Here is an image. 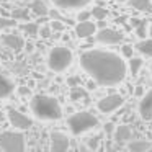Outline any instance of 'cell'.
<instances>
[{
    "instance_id": "obj_1",
    "label": "cell",
    "mask_w": 152,
    "mask_h": 152,
    "mask_svg": "<svg viewBox=\"0 0 152 152\" xmlns=\"http://www.w3.org/2000/svg\"><path fill=\"white\" fill-rule=\"evenodd\" d=\"M80 66L98 85H118L126 77L124 61L110 51H87L80 56Z\"/></svg>"
},
{
    "instance_id": "obj_2",
    "label": "cell",
    "mask_w": 152,
    "mask_h": 152,
    "mask_svg": "<svg viewBox=\"0 0 152 152\" xmlns=\"http://www.w3.org/2000/svg\"><path fill=\"white\" fill-rule=\"evenodd\" d=\"M31 111L38 119L51 121V119H59L62 116V108L57 103L54 96L49 95H36L31 100Z\"/></svg>"
},
{
    "instance_id": "obj_3",
    "label": "cell",
    "mask_w": 152,
    "mask_h": 152,
    "mask_svg": "<svg viewBox=\"0 0 152 152\" xmlns=\"http://www.w3.org/2000/svg\"><path fill=\"white\" fill-rule=\"evenodd\" d=\"M72 64V53L66 46H54L48 56V66L54 72H62Z\"/></svg>"
},
{
    "instance_id": "obj_4",
    "label": "cell",
    "mask_w": 152,
    "mask_h": 152,
    "mask_svg": "<svg viewBox=\"0 0 152 152\" xmlns=\"http://www.w3.org/2000/svg\"><path fill=\"white\" fill-rule=\"evenodd\" d=\"M67 126H69L72 134H82V132L90 131L95 126H98V119L90 111H80L70 116L69 121H67Z\"/></svg>"
},
{
    "instance_id": "obj_5",
    "label": "cell",
    "mask_w": 152,
    "mask_h": 152,
    "mask_svg": "<svg viewBox=\"0 0 152 152\" xmlns=\"http://www.w3.org/2000/svg\"><path fill=\"white\" fill-rule=\"evenodd\" d=\"M0 149L8 152H21L25 149V137L23 134L15 131L0 132Z\"/></svg>"
},
{
    "instance_id": "obj_6",
    "label": "cell",
    "mask_w": 152,
    "mask_h": 152,
    "mask_svg": "<svg viewBox=\"0 0 152 152\" xmlns=\"http://www.w3.org/2000/svg\"><path fill=\"white\" fill-rule=\"evenodd\" d=\"M123 103H124L123 96L118 95V93H113V95H108V96H105V98L100 100L98 102V110L102 113H113L118 108H121Z\"/></svg>"
},
{
    "instance_id": "obj_7",
    "label": "cell",
    "mask_w": 152,
    "mask_h": 152,
    "mask_svg": "<svg viewBox=\"0 0 152 152\" xmlns=\"http://www.w3.org/2000/svg\"><path fill=\"white\" fill-rule=\"evenodd\" d=\"M96 41L102 44H118L123 41V33L113 28H102L96 34Z\"/></svg>"
},
{
    "instance_id": "obj_8",
    "label": "cell",
    "mask_w": 152,
    "mask_h": 152,
    "mask_svg": "<svg viewBox=\"0 0 152 152\" xmlns=\"http://www.w3.org/2000/svg\"><path fill=\"white\" fill-rule=\"evenodd\" d=\"M8 119H10V124L17 129H30L33 126V121L26 115H23V113H20L18 110H13V108L8 110Z\"/></svg>"
},
{
    "instance_id": "obj_9",
    "label": "cell",
    "mask_w": 152,
    "mask_h": 152,
    "mask_svg": "<svg viewBox=\"0 0 152 152\" xmlns=\"http://www.w3.org/2000/svg\"><path fill=\"white\" fill-rule=\"evenodd\" d=\"M70 144H69V137L64 132L54 131L51 132V151L53 152H66L69 151Z\"/></svg>"
},
{
    "instance_id": "obj_10",
    "label": "cell",
    "mask_w": 152,
    "mask_h": 152,
    "mask_svg": "<svg viewBox=\"0 0 152 152\" xmlns=\"http://www.w3.org/2000/svg\"><path fill=\"white\" fill-rule=\"evenodd\" d=\"M139 115H141V118L145 119V121H151L152 119V90H149V92L141 98V103H139Z\"/></svg>"
},
{
    "instance_id": "obj_11",
    "label": "cell",
    "mask_w": 152,
    "mask_h": 152,
    "mask_svg": "<svg viewBox=\"0 0 152 152\" xmlns=\"http://www.w3.org/2000/svg\"><path fill=\"white\" fill-rule=\"evenodd\" d=\"M2 43L7 48H10L12 51H21L25 48V39L20 34H15V33L4 34V36H2Z\"/></svg>"
},
{
    "instance_id": "obj_12",
    "label": "cell",
    "mask_w": 152,
    "mask_h": 152,
    "mask_svg": "<svg viewBox=\"0 0 152 152\" xmlns=\"http://www.w3.org/2000/svg\"><path fill=\"white\" fill-rule=\"evenodd\" d=\"M95 31H96V25L92 23L90 20L79 21V25L75 26V33L79 38H90L95 34Z\"/></svg>"
},
{
    "instance_id": "obj_13",
    "label": "cell",
    "mask_w": 152,
    "mask_h": 152,
    "mask_svg": "<svg viewBox=\"0 0 152 152\" xmlns=\"http://www.w3.org/2000/svg\"><path fill=\"white\" fill-rule=\"evenodd\" d=\"M132 132H131V128H129L128 124H121L116 128L115 131V141L118 142V144H123V142H128L129 139H131Z\"/></svg>"
},
{
    "instance_id": "obj_14",
    "label": "cell",
    "mask_w": 152,
    "mask_h": 152,
    "mask_svg": "<svg viewBox=\"0 0 152 152\" xmlns=\"http://www.w3.org/2000/svg\"><path fill=\"white\" fill-rule=\"evenodd\" d=\"M56 7L61 8H80L85 7L87 4H90L92 0H53Z\"/></svg>"
},
{
    "instance_id": "obj_15",
    "label": "cell",
    "mask_w": 152,
    "mask_h": 152,
    "mask_svg": "<svg viewBox=\"0 0 152 152\" xmlns=\"http://www.w3.org/2000/svg\"><path fill=\"white\" fill-rule=\"evenodd\" d=\"M13 90H15L13 82H12L10 79H7V77L0 75V98H7V96H10L12 93H13Z\"/></svg>"
},
{
    "instance_id": "obj_16",
    "label": "cell",
    "mask_w": 152,
    "mask_h": 152,
    "mask_svg": "<svg viewBox=\"0 0 152 152\" xmlns=\"http://www.w3.org/2000/svg\"><path fill=\"white\" fill-rule=\"evenodd\" d=\"M128 149L131 152H145V151H151L152 149V144L147 141H131L128 144Z\"/></svg>"
},
{
    "instance_id": "obj_17",
    "label": "cell",
    "mask_w": 152,
    "mask_h": 152,
    "mask_svg": "<svg viewBox=\"0 0 152 152\" xmlns=\"http://www.w3.org/2000/svg\"><path fill=\"white\" fill-rule=\"evenodd\" d=\"M30 8L34 15H38V17H44V15L49 13V10H48L46 4H44L43 0H33L30 4Z\"/></svg>"
},
{
    "instance_id": "obj_18",
    "label": "cell",
    "mask_w": 152,
    "mask_h": 152,
    "mask_svg": "<svg viewBox=\"0 0 152 152\" xmlns=\"http://www.w3.org/2000/svg\"><path fill=\"white\" fill-rule=\"evenodd\" d=\"M136 49H137L141 54H144V56L152 57V38H151V39L139 41V43L136 44Z\"/></svg>"
},
{
    "instance_id": "obj_19",
    "label": "cell",
    "mask_w": 152,
    "mask_h": 152,
    "mask_svg": "<svg viewBox=\"0 0 152 152\" xmlns=\"http://www.w3.org/2000/svg\"><path fill=\"white\" fill-rule=\"evenodd\" d=\"M129 5L139 12H151L152 10L151 0H129Z\"/></svg>"
},
{
    "instance_id": "obj_20",
    "label": "cell",
    "mask_w": 152,
    "mask_h": 152,
    "mask_svg": "<svg viewBox=\"0 0 152 152\" xmlns=\"http://www.w3.org/2000/svg\"><path fill=\"white\" fill-rule=\"evenodd\" d=\"M21 31L33 38V36H36V34H39V26H38V23H34V21H28V23L21 25Z\"/></svg>"
},
{
    "instance_id": "obj_21",
    "label": "cell",
    "mask_w": 152,
    "mask_h": 152,
    "mask_svg": "<svg viewBox=\"0 0 152 152\" xmlns=\"http://www.w3.org/2000/svg\"><path fill=\"white\" fill-rule=\"evenodd\" d=\"M70 98L72 100H80V102H88V95H87V92L82 88V87H72V93H70Z\"/></svg>"
},
{
    "instance_id": "obj_22",
    "label": "cell",
    "mask_w": 152,
    "mask_h": 152,
    "mask_svg": "<svg viewBox=\"0 0 152 152\" xmlns=\"http://www.w3.org/2000/svg\"><path fill=\"white\" fill-rule=\"evenodd\" d=\"M12 17L15 20H23V21H30V12L28 8H15L12 12Z\"/></svg>"
},
{
    "instance_id": "obj_23",
    "label": "cell",
    "mask_w": 152,
    "mask_h": 152,
    "mask_svg": "<svg viewBox=\"0 0 152 152\" xmlns=\"http://www.w3.org/2000/svg\"><path fill=\"white\" fill-rule=\"evenodd\" d=\"M141 67H142V59H139V57H129V69H131V74L134 77L139 74Z\"/></svg>"
},
{
    "instance_id": "obj_24",
    "label": "cell",
    "mask_w": 152,
    "mask_h": 152,
    "mask_svg": "<svg viewBox=\"0 0 152 152\" xmlns=\"http://www.w3.org/2000/svg\"><path fill=\"white\" fill-rule=\"evenodd\" d=\"M136 34L139 38H145L149 34V26H147V20H141V23L136 26Z\"/></svg>"
},
{
    "instance_id": "obj_25",
    "label": "cell",
    "mask_w": 152,
    "mask_h": 152,
    "mask_svg": "<svg viewBox=\"0 0 152 152\" xmlns=\"http://www.w3.org/2000/svg\"><path fill=\"white\" fill-rule=\"evenodd\" d=\"M106 15H108V10H106V8H103V7H95L92 10V17L95 18L96 21H98V20H105Z\"/></svg>"
},
{
    "instance_id": "obj_26",
    "label": "cell",
    "mask_w": 152,
    "mask_h": 152,
    "mask_svg": "<svg viewBox=\"0 0 152 152\" xmlns=\"http://www.w3.org/2000/svg\"><path fill=\"white\" fill-rule=\"evenodd\" d=\"M15 25H17L15 18H13V20H8V18H2V17H0V31L5 30V28H12V26H15Z\"/></svg>"
},
{
    "instance_id": "obj_27",
    "label": "cell",
    "mask_w": 152,
    "mask_h": 152,
    "mask_svg": "<svg viewBox=\"0 0 152 152\" xmlns=\"http://www.w3.org/2000/svg\"><path fill=\"white\" fill-rule=\"evenodd\" d=\"M51 28H53L54 31H62L64 30V21L53 18V21H51Z\"/></svg>"
},
{
    "instance_id": "obj_28",
    "label": "cell",
    "mask_w": 152,
    "mask_h": 152,
    "mask_svg": "<svg viewBox=\"0 0 152 152\" xmlns=\"http://www.w3.org/2000/svg\"><path fill=\"white\" fill-rule=\"evenodd\" d=\"M121 54L124 57H128V59H129V57H132V46H131V44H124V46L121 48Z\"/></svg>"
},
{
    "instance_id": "obj_29",
    "label": "cell",
    "mask_w": 152,
    "mask_h": 152,
    "mask_svg": "<svg viewBox=\"0 0 152 152\" xmlns=\"http://www.w3.org/2000/svg\"><path fill=\"white\" fill-rule=\"evenodd\" d=\"M90 17H92V12L83 10V12H80V13H79L77 20H79V21H87V20H90Z\"/></svg>"
},
{
    "instance_id": "obj_30",
    "label": "cell",
    "mask_w": 152,
    "mask_h": 152,
    "mask_svg": "<svg viewBox=\"0 0 152 152\" xmlns=\"http://www.w3.org/2000/svg\"><path fill=\"white\" fill-rule=\"evenodd\" d=\"M80 83V79L79 77H72V79H69V85L70 87H77Z\"/></svg>"
},
{
    "instance_id": "obj_31",
    "label": "cell",
    "mask_w": 152,
    "mask_h": 152,
    "mask_svg": "<svg viewBox=\"0 0 152 152\" xmlns=\"http://www.w3.org/2000/svg\"><path fill=\"white\" fill-rule=\"evenodd\" d=\"M39 33H41V36H43V38H48V36H49V33H51V30H49V28H43V30H39Z\"/></svg>"
},
{
    "instance_id": "obj_32",
    "label": "cell",
    "mask_w": 152,
    "mask_h": 152,
    "mask_svg": "<svg viewBox=\"0 0 152 152\" xmlns=\"http://www.w3.org/2000/svg\"><path fill=\"white\" fill-rule=\"evenodd\" d=\"M105 131H106V134H111V132H113V123H106V124H105Z\"/></svg>"
},
{
    "instance_id": "obj_33",
    "label": "cell",
    "mask_w": 152,
    "mask_h": 152,
    "mask_svg": "<svg viewBox=\"0 0 152 152\" xmlns=\"http://www.w3.org/2000/svg\"><path fill=\"white\" fill-rule=\"evenodd\" d=\"M98 141H100L98 137H92V139H90V147H92V149H96V144H98Z\"/></svg>"
},
{
    "instance_id": "obj_34",
    "label": "cell",
    "mask_w": 152,
    "mask_h": 152,
    "mask_svg": "<svg viewBox=\"0 0 152 152\" xmlns=\"http://www.w3.org/2000/svg\"><path fill=\"white\" fill-rule=\"evenodd\" d=\"M18 92H20V95H28V93H30V90L25 88V87H20V88H18Z\"/></svg>"
},
{
    "instance_id": "obj_35",
    "label": "cell",
    "mask_w": 152,
    "mask_h": 152,
    "mask_svg": "<svg viewBox=\"0 0 152 152\" xmlns=\"http://www.w3.org/2000/svg\"><path fill=\"white\" fill-rule=\"evenodd\" d=\"M141 23V20H137V18H131V26H137V25Z\"/></svg>"
},
{
    "instance_id": "obj_36",
    "label": "cell",
    "mask_w": 152,
    "mask_h": 152,
    "mask_svg": "<svg viewBox=\"0 0 152 152\" xmlns=\"http://www.w3.org/2000/svg\"><path fill=\"white\" fill-rule=\"evenodd\" d=\"M136 95H142V87L141 85H137V87H136Z\"/></svg>"
},
{
    "instance_id": "obj_37",
    "label": "cell",
    "mask_w": 152,
    "mask_h": 152,
    "mask_svg": "<svg viewBox=\"0 0 152 152\" xmlns=\"http://www.w3.org/2000/svg\"><path fill=\"white\" fill-rule=\"evenodd\" d=\"M4 119H5V115H4V113H2V111H0V123L4 121Z\"/></svg>"
},
{
    "instance_id": "obj_38",
    "label": "cell",
    "mask_w": 152,
    "mask_h": 152,
    "mask_svg": "<svg viewBox=\"0 0 152 152\" xmlns=\"http://www.w3.org/2000/svg\"><path fill=\"white\" fill-rule=\"evenodd\" d=\"M149 34H151V38H152V23L149 25Z\"/></svg>"
},
{
    "instance_id": "obj_39",
    "label": "cell",
    "mask_w": 152,
    "mask_h": 152,
    "mask_svg": "<svg viewBox=\"0 0 152 152\" xmlns=\"http://www.w3.org/2000/svg\"><path fill=\"white\" fill-rule=\"evenodd\" d=\"M118 2H124V0H118Z\"/></svg>"
},
{
    "instance_id": "obj_40",
    "label": "cell",
    "mask_w": 152,
    "mask_h": 152,
    "mask_svg": "<svg viewBox=\"0 0 152 152\" xmlns=\"http://www.w3.org/2000/svg\"><path fill=\"white\" fill-rule=\"evenodd\" d=\"M151 74H152V67H151Z\"/></svg>"
}]
</instances>
